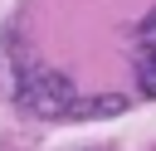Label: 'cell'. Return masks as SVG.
<instances>
[{"label":"cell","instance_id":"cell-1","mask_svg":"<svg viewBox=\"0 0 156 151\" xmlns=\"http://www.w3.org/2000/svg\"><path fill=\"white\" fill-rule=\"evenodd\" d=\"M15 97L24 112L44 117V122H68V117H102V112H122V97H78L73 83L44 63H24L15 73Z\"/></svg>","mask_w":156,"mask_h":151},{"label":"cell","instance_id":"cell-2","mask_svg":"<svg viewBox=\"0 0 156 151\" xmlns=\"http://www.w3.org/2000/svg\"><path fill=\"white\" fill-rule=\"evenodd\" d=\"M136 83L146 97H156V10L136 29Z\"/></svg>","mask_w":156,"mask_h":151}]
</instances>
